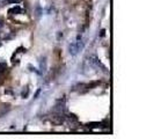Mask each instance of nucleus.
<instances>
[{"label": "nucleus", "mask_w": 154, "mask_h": 139, "mask_svg": "<svg viewBox=\"0 0 154 139\" xmlns=\"http://www.w3.org/2000/svg\"><path fill=\"white\" fill-rule=\"evenodd\" d=\"M84 44H85V42L82 41L81 36H78L77 39H75L73 43H71V44H69V54H72V56H75L80 50H82Z\"/></svg>", "instance_id": "obj_1"}, {"label": "nucleus", "mask_w": 154, "mask_h": 139, "mask_svg": "<svg viewBox=\"0 0 154 139\" xmlns=\"http://www.w3.org/2000/svg\"><path fill=\"white\" fill-rule=\"evenodd\" d=\"M22 9L20 7H15V8H12V9H9V13H19V12H21Z\"/></svg>", "instance_id": "obj_2"}, {"label": "nucleus", "mask_w": 154, "mask_h": 139, "mask_svg": "<svg viewBox=\"0 0 154 139\" xmlns=\"http://www.w3.org/2000/svg\"><path fill=\"white\" fill-rule=\"evenodd\" d=\"M7 4H19V2H21L22 0H5Z\"/></svg>", "instance_id": "obj_3"}, {"label": "nucleus", "mask_w": 154, "mask_h": 139, "mask_svg": "<svg viewBox=\"0 0 154 139\" xmlns=\"http://www.w3.org/2000/svg\"><path fill=\"white\" fill-rule=\"evenodd\" d=\"M2 26H4V22H2V20H1V19H0V29H1V28H2Z\"/></svg>", "instance_id": "obj_4"}]
</instances>
